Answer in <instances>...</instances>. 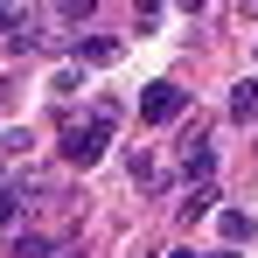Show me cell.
Segmentation results:
<instances>
[{"instance_id": "6da1fadb", "label": "cell", "mask_w": 258, "mask_h": 258, "mask_svg": "<svg viewBox=\"0 0 258 258\" xmlns=\"http://www.w3.org/2000/svg\"><path fill=\"white\" fill-rule=\"evenodd\" d=\"M105 140H112V126H105V119H91V126H70V133H63V161H70V168H98Z\"/></svg>"}, {"instance_id": "7a4b0ae2", "label": "cell", "mask_w": 258, "mask_h": 258, "mask_svg": "<svg viewBox=\"0 0 258 258\" xmlns=\"http://www.w3.org/2000/svg\"><path fill=\"white\" fill-rule=\"evenodd\" d=\"M181 105H188V91H181V84H168V77L140 91V119H154V126H168V119H181Z\"/></svg>"}, {"instance_id": "3957f363", "label": "cell", "mask_w": 258, "mask_h": 258, "mask_svg": "<svg viewBox=\"0 0 258 258\" xmlns=\"http://www.w3.org/2000/svg\"><path fill=\"white\" fill-rule=\"evenodd\" d=\"M181 168L196 174V188H210V168H216V147H210V140H188V147H181Z\"/></svg>"}, {"instance_id": "277c9868", "label": "cell", "mask_w": 258, "mask_h": 258, "mask_svg": "<svg viewBox=\"0 0 258 258\" xmlns=\"http://www.w3.org/2000/svg\"><path fill=\"white\" fill-rule=\"evenodd\" d=\"M230 119L237 126H258V77H244V84L230 91Z\"/></svg>"}, {"instance_id": "5b68a950", "label": "cell", "mask_w": 258, "mask_h": 258, "mask_svg": "<svg viewBox=\"0 0 258 258\" xmlns=\"http://www.w3.org/2000/svg\"><path fill=\"white\" fill-rule=\"evenodd\" d=\"M174 210H181V223H203L216 210V188H188V203H174Z\"/></svg>"}, {"instance_id": "8992f818", "label": "cell", "mask_w": 258, "mask_h": 258, "mask_svg": "<svg viewBox=\"0 0 258 258\" xmlns=\"http://www.w3.org/2000/svg\"><path fill=\"white\" fill-rule=\"evenodd\" d=\"M77 56H84V63H112V56H119V42H112V35H84V42H77Z\"/></svg>"}, {"instance_id": "52a82bcc", "label": "cell", "mask_w": 258, "mask_h": 258, "mask_svg": "<svg viewBox=\"0 0 258 258\" xmlns=\"http://www.w3.org/2000/svg\"><path fill=\"white\" fill-rule=\"evenodd\" d=\"M216 223H223V237H230V244H251V216H244V210H223Z\"/></svg>"}, {"instance_id": "ba28073f", "label": "cell", "mask_w": 258, "mask_h": 258, "mask_svg": "<svg viewBox=\"0 0 258 258\" xmlns=\"http://www.w3.org/2000/svg\"><path fill=\"white\" fill-rule=\"evenodd\" d=\"M14 258H49V237L42 230H21V237H14Z\"/></svg>"}, {"instance_id": "9c48e42d", "label": "cell", "mask_w": 258, "mask_h": 258, "mask_svg": "<svg viewBox=\"0 0 258 258\" xmlns=\"http://www.w3.org/2000/svg\"><path fill=\"white\" fill-rule=\"evenodd\" d=\"M0 223H14V196L7 188H0Z\"/></svg>"}, {"instance_id": "30bf717a", "label": "cell", "mask_w": 258, "mask_h": 258, "mask_svg": "<svg viewBox=\"0 0 258 258\" xmlns=\"http://www.w3.org/2000/svg\"><path fill=\"white\" fill-rule=\"evenodd\" d=\"M174 258H196V251H174Z\"/></svg>"}, {"instance_id": "8fae6325", "label": "cell", "mask_w": 258, "mask_h": 258, "mask_svg": "<svg viewBox=\"0 0 258 258\" xmlns=\"http://www.w3.org/2000/svg\"><path fill=\"white\" fill-rule=\"evenodd\" d=\"M210 258H230V251H210Z\"/></svg>"}]
</instances>
